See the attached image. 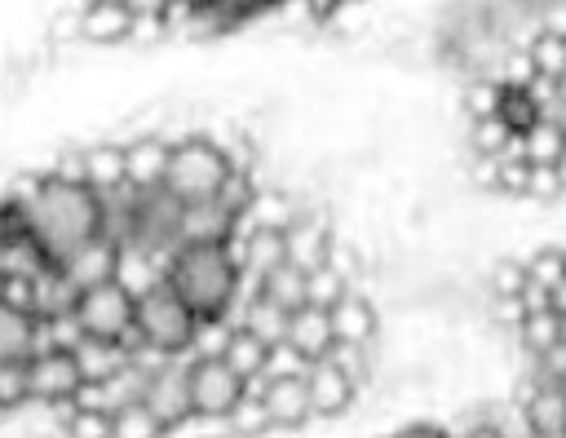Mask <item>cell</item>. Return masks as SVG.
I'll list each match as a JSON object with an SVG mask.
<instances>
[{"mask_svg": "<svg viewBox=\"0 0 566 438\" xmlns=\"http://www.w3.org/2000/svg\"><path fill=\"white\" fill-rule=\"evenodd\" d=\"M526 283H531V274H526V257L495 261V270H491V292H495V296H522Z\"/></svg>", "mask_w": 566, "mask_h": 438, "instance_id": "f35d334b", "label": "cell"}, {"mask_svg": "<svg viewBox=\"0 0 566 438\" xmlns=\"http://www.w3.org/2000/svg\"><path fill=\"white\" fill-rule=\"evenodd\" d=\"M221 425V434L226 438H256V434H270V416H265V407H261V398L256 394H248L226 420H217Z\"/></svg>", "mask_w": 566, "mask_h": 438, "instance_id": "836d02e7", "label": "cell"}, {"mask_svg": "<svg viewBox=\"0 0 566 438\" xmlns=\"http://www.w3.org/2000/svg\"><path fill=\"white\" fill-rule=\"evenodd\" d=\"M522 159L531 168H566V133L553 124H531L522 133Z\"/></svg>", "mask_w": 566, "mask_h": 438, "instance_id": "83f0119b", "label": "cell"}, {"mask_svg": "<svg viewBox=\"0 0 566 438\" xmlns=\"http://www.w3.org/2000/svg\"><path fill=\"white\" fill-rule=\"evenodd\" d=\"M526 314H531L526 296H495V319H500V323L522 327V319H526Z\"/></svg>", "mask_w": 566, "mask_h": 438, "instance_id": "7bdbcfd3", "label": "cell"}, {"mask_svg": "<svg viewBox=\"0 0 566 438\" xmlns=\"http://www.w3.org/2000/svg\"><path fill=\"white\" fill-rule=\"evenodd\" d=\"M305 385H310V403H314V416H340L354 398H358V389H354V380L345 376V367L336 363V358H323V363H314L310 372H305Z\"/></svg>", "mask_w": 566, "mask_h": 438, "instance_id": "9a60e30c", "label": "cell"}, {"mask_svg": "<svg viewBox=\"0 0 566 438\" xmlns=\"http://www.w3.org/2000/svg\"><path fill=\"white\" fill-rule=\"evenodd\" d=\"M75 323H80V332L93 336V341H124L128 350L142 345V336H137V301H133L119 283L88 288V292L80 296Z\"/></svg>", "mask_w": 566, "mask_h": 438, "instance_id": "5b68a950", "label": "cell"}, {"mask_svg": "<svg viewBox=\"0 0 566 438\" xmlns=\"http://www.w3.org/2000/svg\"><path fill=\"white\" fill-rule=\"evenodd\" d=\"M248 398V380H239L226 358H190V407L195 420H226Z\"/></svg>", "mask_w": 566, "mask_h": 438, "instance_id": "8992f818", "label": "cell"}, {"mask_svg": "<svg viewBox=\"0 0 566 438\" xmlns=\"http://www.w3.org/2000/svg\"><path fill=\"white\" fill-rule=\"evenodd\" d=\"M305 208L287 195V190H274V186H256L248 212H243V226H265V230H287Z\"/></svg>", "mask_w": 566, "mask_h": 438, "instance_id": "d4e9b609", "label": "cell"}, {"mask_svg": "<svg viewBox=\"0 0 566 438\" xmlns=\"http://www.w3.org/2000/svg\"><path fill=\"white\" fill-rule=\"evenodd\" d=\"M243 226V208L226 204L221 195L217 199H203V204H186V217H181V248L186 243H230Z\"/></svg>", "mask_w": 566, "mask_h": 438, "instance_id": "30bf717a", "label": "cell"}, {"mask_svg": "<svg viewBox=\"0 0 566 438\" xmlns=\"http://www.w3.org/2000/svg\"><path fill=\"white\" fill-rule=\"evenodd\" d=\"M526 58L535 66L539 80H562L566 75V35H553V31H535L531 44H526Z\"/></svg>", "mask_w": 566, "mask_h": 438, "instance_id": "1f68e13d", "label": "cell"}, {"mask_svg": "<svg viewBox=\"0 0 566 438\" xmlns=\"http://www.w3.org/2000/svg\"><path fill=\"white\" fill-rule=\"evenodd\" d=\"M53 270V261L44 257V248L31 239V234H22V239H9V243H0V279H44Z\"/></svg>", "mask_w": 566, "mask_h": 438, "instance_id": "4316f807", "label": "cell"}, {"mask_svg": "<svg viewBox=\"0 0 566 438\" xmlns=\"http://www.w3.org/2000/svg\"><path fill=\"white\" fill-rule=\"evenodd\" d=\"M168 164H172V142L164 137H133L124 146V173L133 190H159L168 181Z\"/></svg>", "mask_w": 566, "mask_h": 438, "instance_id": "4fadbf2b", "label": "cell"}, {"mask_svg": "<svg viewBox=\"0 0 566 438\" xmlns=\"http://www.w3.org/2000/svg\"><path fill=\"white\" fill-rule=\"evenodd\" d=\"M80 288L62 274V265H53L44 279H35V319L49 323V319H71L80 310Z\"/></svg>", "mask_w": 566, "mask_h": 438, "instance_id": "cb8c5ba5", "label": "cell"}, {"mask_svg": "<svg viewBox=\"0 0 566 438\" xmlns=\"http://www.w3.org/2000/svg\"><path fill=\"white\" fill-rule=\"evenodd\" d=\"M287 345H292L310 367H314V363H323V358L336 350L332 314H327V310H314V305L296 310V314H292V327H287Z\"/></svg>", "mask_w": 566, "mask_h": 438, "instance_id": "e0dca14e", "label": "cell"}, {"mask_svg": "<svg viewBox=\"0 0 566 438\" xmlns=\"http://www.w3.org/2000/svg\"><path fill=\"white\" fill-rule=\"evenodd\" d=\"M522 416H526L535 438H566V394L557 385L531 376L526 398H522Z\"/></svg>", "mask_w": 566, "mask_h": 438, "instance_id": "2e32d148", "label": "cell"}, {"mask_svg": "<svg viewBox=\"0 0 566 438\" xmlns=\"http://www.w3.org/2000/svg\"><path fill=\"white\" fill-rule=\"evenodd\" d=\"M327 358H336V363L345 367V376L354 380L358 394H363V389L371 385V376H376V345H336Z\"/></svg>", "mask_w": 566, "mask_h": 438, "instance_id": "d590c367", "label": "cell"}, {"mask_svg": "<svg viewBox=\"0 0 566 438\" xmlns=\"http://www.w3.org/2000/svg\"><path fill=\"white\" fill-rule=\"evenodd\" d=\"M566 195V168H531L526 199H557Z\"/></svg>", "mask_w": 566, "mask_h": 438, "instance_id": "ab89813d", "label": "cell"}, {"mask_svg": "<svg viewBox=\"0 0 566 438\" xmlns=\"http://www.w3.org/2000/svg\"><path fill=\"white\" fill-rule=\"evenodd\" d=\"M389 438H455V434L451 429H438V425H407V429H398Z\"/></svg>", "mask_w": 566, "mask_h": 438, "instance_id": "ee69618b", "label": "cell"}, {"mask_svg": "<svg viewBox=\"0 0 566 438\" xmlns=\"http://www.w3.org/2000/svg\"><path fill=\"white\" fill-rule=\"evenodd\" d=\"M349 292H354V288H349V265L340 261V252H336L327 265H318V270L310 274V305H314V310H327V314H332Z\"/></svg>", "mask_w": 566, "mask_h": 438, "instance_id": "f1b7e54d", "label": "cell"}, {"mask_svg": "<svg viewBox=\"0 0 566 438\" xmlns=\"http://www.w3.org/2000/svg\"><path fill=\"white\" fill-rule=\"evenodd\" d=\"M557 389H562V394H566V380H562V385H557Z\"/></svg>", "mask_w": 566, "mask_h": 438, "instance_id": "c3c4849f", "label": "cell"}, {"mask_svg": "<svg viewBox=\"0 0 566 438\" xmlns=\"http://www.w3.org/2000/svg\"><path fill=\"white\" fill-rule=\"evenodd\" d=\"M168 261H172V257H164V252H150V248H142V243H128V248H119L115 283H119L133 301H142V296H150L155 288L168 283Z\"/></svg>", "mask_w": 566, "mask_h": 438, "instance_id": "7c38bea8", "label": "cell"}, {"mask_svg": "<svg viewBox=\"0 0 566 438\" xmlns=\"http://www.w3.org/2000/svg\"><path fill=\"white\" fill-rule=\"evenodd\" d=\"M526 274H531L526 288L553 296V288L566 279V248H539V252H531L526 257Z\"/></svg>", "mask_w": 566, "mask_h": 438, "instance_id": "e575fe53", "label": "cell"}, {"mask_svg": "<svg viewBox=\"0 0 566 438\" xmlns=\"http://www.w3.org/2000/svg\"><path fill=\"white\" fill-rule=\"evenodd\" d=\"M283 239H287V265H296V270H305V274H314L318 265H327V261L336 257V239H332L323 212H310V208H305V212L283 230Z\"/></svg>", "mask_w": 566, "mask_h": 438, "instance_id": "8fae6325", "label": "cell"}, {"mask_svg": "<svg viewBox=\"0 0 566 438\" xmlns=\"http://www.w3.org/2000/svg\"><path fill=\"white\" fill-rule=\"evenodd\" d=\"M234 310H239L234 327H243V332L261 336L270 350H274V345H287V327H292V314H287L279 301H270L265 292H256L252 301H239Z\"/></svg>", "mask_w": 566, "mask_h": 438, "instance_id": "d6986e66", "label": "cell"}, {"mask_svg": "<svg viewBox=\"0 0 566 438\" xmlns=\"http://www.w3.org/2000/svg\"><path fill=\"white\" fill-rule=\"evenodd\" d=\"M111 438H168V429L146 403H133L111 416Z\"/></svg>", "mask_w": 566, "mask_h": 438, "instance_id": "d6a6232c", "label": "cell"}, {"mask_svg": "<svg viewBox=\"0 0 566 438\" xmlns=\"http://www.w3.org/2000/svg\"><path fill=\"white\" fill-rule=\"evenodd\" d=\"M553 310H557V314L566 319V279H562L557 288H553Z\"/></svg>", "mask_w": 566, "mask_h": 438, "instance_id": "bcb514c9", "label": "cell"}, {"mask_svg": "<svg viewBox=\"0 0 566 438\" xmlns=\"http://www.w3.org/2000/svg\"><path fill=\"white\" fill-rule=\"evenodd\" d=\"M168 288L199 323H212V319H230V310L239 305L243 270L226 243H186L168 261Z\"/></svg>", "mask_w": 566, "mask_h": 438, "instance_id": "7a4b0ae2", "label": "cell"}, {"mask_svg": "<svg viewBox=\"0 0 566 438\" xmlns=\"http://www.w3.org/2000/svg\"><path fill=\"white\" fill-rule=\"evenodd\" d=\"M146 407L164 420V429H168V434L195 420V407H190V358H177V363H168L164 372H155V376H150Z\"/></svg>", "mask_w": 566, "mask_h": 438, "instance_id": "ba28073f", "label": "cell"}, {"mask_svg": "<svg viewBox=\"0 0 566 438\" xmlns=\"http://www.w3.org/2000/svg\"><path fill=\"white\" fill-rule=\"evenodd\" d=\"M35 336H40V319L0 305V363H31Z\"/></svg>", "mask_w": 566, "mask_h": 438, "instance_id": "484cf974", "label": "cell"}, {"mask_svg": "<svg viewBox=\"0 0 566 438\" xmlns=\"http://www.w3.org/2000/svg\"><path fill=\"white\" fill-rule=\"evenodd\" d=\"M261 398L265 416H270V429H301L314 420V403H310V385L305 376H279V380H265L256 389H248Z\"/></svg>", "mask_w": 566, "mask_h": 438, "instance_id": "9c48e42d", "label": "cell"}, {"mask_svg": "<svg viewBox=\"0 0 566 438\" xmlns=\"http://www.w3.org/2000/svg\"><path fill=\"white\" fill-rule=\"evenodd\" d=\"M71 354H75V363H80L84 385H106L111 376H119V372L133 363V350H128L124 341H93V336H84Z\"/></svg>", "mask_w": 566, "mask_h": 438, "instance_id": "44dd1931", "label": "cell"}, {"mask_svg": "<svg viewBox=\"0 0 566 438\" xmlns=\"http://www.w3.org/2000/svg\"><path fill=\"white\" fill-rule=\"evenodd\" d=\"M557 97H562V102H566V75H562V80H557Z\"/></svg>", "mask_w": 566, "mask_h": 438, "instance_id": "7dc6e473", "label": "cell"}, {"mask_svg": "<svg viewBox=\"0 0 566 438\" xmlns=\"http://www.w3.org/2000/svg\"><path fill=\"white\" fill-rule=\"evenodd\" d=\"M22 234H27V208L13 199H0V243L22 239Z\"/></svg>", "mask_w": 566, "mask_h": 438, "instance_id": "b9f144b4", "label": "cell"}, {"mask_svg": "<svg viewBox=\"0 0 566 438\" xmlns=\"http://www.w3.org/2000/svg\"><path fill=\"white\" fill-rule=\"evenodd\" d=\"M261 292H265L270 301H279L287 314H296V310L310 305V274L296 270V265H279L274 274L261 279Z\"/></svg>", "mask_w": 566, "mask_h": 438, "instance_id": "f546056e", "label": "cell"}, {"mask_svg": "<svg viewBox=\"0 0 566 438\" xmlns=\"http://www.w3.org/2000/svg\"><path fill=\"white\" fill-rule=\"evenodd\" d=\"M133 4H119V0H102V4H84L80 9V35L88 44H119V40H133Z\"/></svg>", "mask_w": 566, "mask_h": 438, "instance_id": "ac0fdd59", "label": "cell"}, {"mask_svg": "<svg viewBox=\"0 0 566 438\" xmlns=\"http://www.w3.org/2000/svg\"><path fill=\"white\" fill-rule=\"evenodd\" d=\"M80 155H84V186H88L93 195H115V190L128 186V173H124V146H115V142H97V146H88V150H80Z\"/></svg>", "mask_w": 566, "mask_h": 438, "instance_id": "7402d4cb", "label": "cell"}, {"mask_svg": "<svg viewBox=\"0 0 566 438\" xmlns=\"http://www.w3.org/2000/svg\"><path fill=\"white\" fill-rule=\"evenodd\" d=\"M27 234L44 248L53 265H66L84 243L102 234V195L44 173L40 195L27 204Z\"/></svg>", "mask_w": 566, "mask_h": 438, "instance_id": "6da1fadb", "label": "cell"}, {"mask_svg": "<svg viewBox=\"0 0 566 438\" xmlns=\"http://www.w3.org/2000/svg\"><path fill=\"white\" fill-rule=\"evenodd\" d=\"M332 332H336V345H376L380 314H376V305L363 292H349L332 310Z\"/></svg>", "mask_w": 566, "mask_h": 438, "instance_id": "ffe728a7", "label": "cell"}, {"mask_svg": "<svg viewBox=\"0 0 566 438\" xmlns=\"http://www.w3.org/2000/svg\"><path fill=\"white\" fill-rule=\"evenodd\" d=\"M0 305H9V310H18V314H31V319H35V283H31V279H4Z\"/></svg>", "mask_w": 566, "mask_h": 438, "instance_id": "60d3db41", "label": "cell"}, {"mask_svg": "<svg viewBox=\"0 0 566 438\" xmlns=\"http://www.w3.org/2000/svg\"><path fill=\"white\" fill-rule=\"evenodd\" d=\"M31 403V363H0V411Z\"/></svg>", "mask_w": 566, "mask_h": 438, "instance_id": "8d00e7d4", "label": "cell"}, {"mask_svg": "<svg viewBox=\"0 0 566 438\" xmlns=\"http://www.w3.org/2000/svg\"><path fill=\"white\" fill-rule=\"evenodd\" d=\"M62 438H111V416L88 407H62Z\"/></svg>", "mask_w": 566, "mask_h": 438, "instance_id": "74e56055", "label": "cell"}, {"mask_svg": "<svg viewBox=\"0 0 566 438\" xmlns=\"http://www.w3.org/2000/svg\"><path fill=\"white\" fill-rule=\"evenodd\" d=\"M230 177H234V164L226 159V150L212 137H181V142H172V164H168V181L164 186L181 204L217 199Z\"/></svg>", "mask_w": 566, "mask_h": 438, "instance_id": "3957f363", "label": "cell"}, {"mask_svg": "<svg viewBox=\"0 0 566 438\" xmlns=\"http://www.w3.org/2000/svg\"><path fill=\"white\" fill-rule=\"evenodd\" d=\"M115 265H119V243L106 239V234H97L93 243H84V248L62 265V274H66L80 292H88V288L115 283Z\"/></svg>", "mask_w": 566, "mask_h": 438, "instance_id": "5bb4252c", "label": "cell"}, {"mask_svg": "<svg viewBox=\"0 0 566 438\" xmlns=\"http://www.w3.org/2000/svg\"><path fill=\"white\" fill-rule=\"evenodd\" d=\"M270 354H274V350H270L261 336L243 332V327H230V341H226V350H221L226 367H230L239 380H248V389L261 385V376H265V367H270Z\"/></svg>", "mask_w": 566, "mask_h": 438, "instance_id": "603a6c76", "label": "cell"}, {"mask_svg": "<svg viewBox=\"0 0 566 438\" xmlns=\"http://www.w3.org/2000/svg\"><path fill=\"white\" fill-rule=\"evenodd\" d=\"M137 336H142V345H150L168 358H190L195 336H199V319L164 283V288H155L150 296L137 301Z\"/></svg>", "mask_w": 566, "mask_h": 438, "instance_id": "277c9868", "label": "cell"}, {"mask_svg": "<svg viewBox=\"0 0 566 438\" xmlns=\"http://www.w3.org/2000/svg\"><path fill=\"white\" fill-rule=\"evenodd\" d=\"M517 336H522L526 354L539 358V354H548L553 345H562V314H557V310H531V314L522 319Z\"/></svg>", "mask_w": 566, "mask_h": 438, "instance_id": "4dcf8cb0", "label": "cell"}, {"mask_svg": "<svg viewBox=\"0 0 566 438\" xmlns=\"http://www.w3.org/2000/svg\"><path fill=\"white\" fill-rule=\"evenodd\" d=\"M455 438H500V429H495V425H486V420H482V416H478V420H473V425H469V429H460V434H455Z\"/></svg>", "mask_w": 566, "mask_h": 438, "instance_id": "f6af8a7d", "label": "cell"}, {"mask_svg": "<svg viewBox=\"0 0 566 438\" xmlns=\"http://www.w3.org/2000/svg\"><path fill=\"white\" fill-rule=\"evenodd\" d=\"M80 394H84V376H80V363L71 350H53V354L31 358V403L75 407Z\"/></svg>", "mask_w": 566, "mask_h": 438, "instance_id": "52a82bcc", "label": "cell"}, {"mask_svg": "<svg viewBox=\"0 0 566 438\" xmlns=\"http://www.w3.org/2000/svg\"><path fill=\"white\" fill-rule=\"evenodd\" d=\"M0 292H4V279H0Z\"/></svg>", "mask_w": 566, "mask_h": 438, "instance_id": "681fc988", "label": "cell"}]
</instances>
